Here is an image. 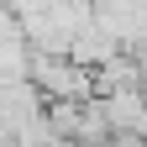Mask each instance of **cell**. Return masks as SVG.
<instances>
[{"instance_id":"3957f363","label":"cell","mask_w":147,"mask_h":147,"mask_svg":"<svg viewBox=\"0 0 147 147\" xmlns=\"http://www.w3.org/2000/svg\"><path fill=\"white\" fill-rule=\"evenodd\" d=\"M105 110V131L110 137H142L147 131V105H142V84H121V89H105L95 95Z\"/></svg>"},{"instance_id":"7a4b0ae2","label":"cell","mask_w":147,"mask_h":147,"mask_svg":"<svg viewBox=\"0 0 147 147\" xmlns=\"http://www.w3.org/2000/svg\"><path fill=\"white\" fill-rule=\"evenodd\" d=\"M89 21L116 37L121 53H137L147 37V0H89Z\"/></svg>"},{"instance_id":"6da1fadb","label":"cell","mask_w":147,"mask_h":147,"mask_svg":"<svg viewBox=\"0 0 147 147\" xmlns=\"http://www.w3.org/2000/svg\"><path fill=\"white\" fill-rule=\"evenodd\" d=\"M26 79L37 84L42 100H89V95H95L89 68H79L74 58H63V53H32Z\"/></svg>"}]
</instances>
